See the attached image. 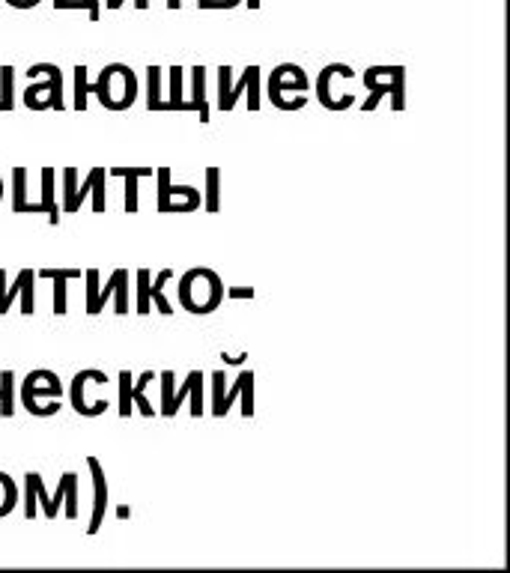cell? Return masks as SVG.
Listing matches in <instances>:
<instances>
[{
	"label": "cell",
	"mask_w": 510,
	"mask_h": 573,
	"mask_svg": "<svg viewBox=\"0 0 510 573\" xmlns=\"http://www.w3.org/2000/svg\"><path fill=\"white\" fill-rule=\"evenodd\" d=\"M12 212L21 215V212H33V215H42V206L33 200H27V171L24 168H15L12 171Z\"/></svg>",
	"instance_id": "cell-21"
},
{
	"label": "cell",
	"mask_w": 510,
	"mask_h": 573,
	"mask_svg": "<svg viewBox=\"0 0 510 573\" xmlns=\"http://www.w3.org/2000/svg\"><path fill=\"white\" fill-rule=\"evenodd\" d=\"M176 299L188 314H212L224 302V281L215 269H188L179 278Z\"/></svg>",
	"instance_id": "cell-1"
},
{
	"label": "cell",
	"mask_w": 510,
	"mask_h": 573,
	"mask_svg": "<svg viewBox=\"0 0 510 573\" xmlns=\"http://www.w3.org/2000/svg\"><path fill=\"white\" fill-rule=\"evenodd\" d=\"M335 78H355V72H352V66H346V63H329V66L320 72V78H317V99H320V105L329 108V111H346V108L355 105V96H352V93L338 96L335 87H332Z\"/></svg>",
	"instance_id": "cell-11"
},
{
	"label": "cell",
	"mask_w": 510,
	"mask_h": 573,
	"mask_svg": "<svg viewBox=\"0 0 510 573\" xmlns=\"http://www.w3.org/2000/svg\"><path fill=\"white\" fill-rule=\"evenodd\" d=\"M170 278H173V272H170V269H162V272L156 275V281H150V299H153L156 311L165 314V317L173 314V305H170L168 296H165V287H168Z\"/></svg>",
	"instance_id": "cell-25"
},
{
	"label": "cell",
	"mask_w": 510,
	"mask_h": 573,
	"mask_svg": "<svg viewBox=\"0 0 510 573\" xmlns=\"http://www.w3.org/2000/svg\"><path fill=\"white\" fill-rule=\"evenodd\" d=\"M87 385H108V374L105 371H78L72 377V385H69V400H72V409L84 418H96L108 409V400H87Z\"/></svg>",
	"instance_id": "cell-9"
},
{
	"label": "cell",
	"mask_w": 510,
	"mask_h": 573,
	"mask_svg": "<svg viewBox=\"0 0 510 573\" xmlns=\"http://www.w3.org/2000/svg\"><path fill=\"white\" fill-rule=\"evenodd\" d=\"M230 84H233V69L221 66L218 69V102H224V96L230 93Z\"/></svg>",
	"instance_id": "cell-36"
},
{
	"label": "cell",
	"mask_w": 510,
	"mask_h": 573,
	"mask_svg": "<svg viewBox=\"0 0 510 573\" xmlns=\"http://www.w3.org/2000/svg\"><path fill=\"white\" fill-rule=\"evenodd\" d=\"M245 3H248V9H257V6H260V0H245Z\"/></svg>",
	"instance_id": "cell-45"
},
{
	"label": "cell",
	"mask_w": 510,
	"mask_h": 573,
	"mask_svg": "<svg viewBox=\"0 0 510 573\" xmlns=\"http://www.w3.org/2000/svg\"><path fill=\"white\" fill-rule=\"evenodd\" d=\"M224 293H227V299H254V287H230Z\"/></svg>",
	"instance_id": "cell-38"
},
{
	"label": "cell",
	"mask_w": 510,
	"mask_h": 573,
	"mask_svg": "<svg viewBox=\"0 0 510 573\" xmlns=\"http://www.w3.org/2000/svg\"><path fill=\"white\" fill-rule=\"evenodd\" d=\"M75 99H72V108L75 111H87V96H90V81H87V66L84 63H78L75 69Z\"/></svg>",
	"instance_id": "cell-29"
},
{
	"label": "cell",
	"mask_w": 510,
	"mask_h": 573,
	"mask_svg": "<svg viewBox=\"0 0 510 573\" xmlns=\"http://www.w3.org/2000/svg\"><path fill=\"white\" fill-rule=\"evenodd\" d=\"M114 177L126 180V212H138V183L144 177H153V168H111Z\"/></svg>",
	"instance_id": "cell-20"
},
{
	"label": "cell",
	"mask_w": 510,
	"mask_h": 573,
	"mask_svg": "<svg viewBox=\"0 0 510 573\" xmlns=\"http://www.w3.org/2000/svg\"><path fill=\"white\" fill-rule=\"evenodd\" d=\"M105 3H108V9H120L126 0H105ZM135 6L138 9H150V0H135Z\"/></svg>",
	"instance_id": "cell-39"
},
{
	"label": "cell",
	"mask_w": 510,
	"mask_h": 573,
	"mask_svg": "<svg viewBox=\"0 0 510 573\" xmlns=\"http://www.w3.org/2000/svg\"><path fill=\"white\" fill-rule=\"evenodd\" d=\"M311 90V81H308V72L296 63H281L269 72V81H266V96L275 108L281 111H299L308 105V96H296V99H287V93H308Z\"/></svg>",
	"instance_id": "cell-3"
},
{
	"label": "cell",
	"mask_w": 510,
	"mask_h": 573,
	"mask_svg": "<svg viewBox=\"0 0 510 573\" xmlns=\"http://www.w3.org/2000/svg\"><path fill=\"white\" fill-rule=\"evenodd\" d=\"M36 272L33 269H21L18 275H15V281L12 284H6V290H3V299H0V317L12 308V302L21 296V314L24 317H30V314H36Z\"/></svg>",
	"instance_id": "cell-12"
},
{
	"label": "cell",
	"mask_w": 510,
	"mask_h": 573,
	"mask_svg": "<svg viewBox=\"0 0 510 573\" xmlns=\"http://www.w3.org/2000/svg\"><path fill=\"white\" fill-rule=\"evenodd\" d=\"M191 400V415L194 418H200L203 415V374L200 371H191L185 382H182V388L179 391H173V397H170V409H173V415L179 412V406H182V400Z\"/></svg>",
	"instance_id": "cell-16"
},
{
	"label": "cell",
	"mask_w": 510,
	"mask_h": 573,
	"mask_svg": "<svg viewBox=\"0 0 510 573\" xmlns=\"http://www.w3.org/2000/svg\"><path fill=\"white\" fill-rule=\"evenodd\" d=\"M108 299H114V314L126 317L129 314V272L126 269H114L105 287H96V299L87 305V314L96 317L102 314V308L108 305Z\"/></svg>",
	"instance_id": "cell-10"
},
{
	"label": "cell",
	"mask_w": 510,
	"mask_h": 573,
	"mask_svg": "<svg viewBox=\"0 0 510 573\" xmlns=\"http://www.w3.org/2000/svg\"><path fill=\"white\" fill-rule=\"evenodd\" d=\"M39 183H42V197L36 203L42 206V215H48V224L57 227L60 224V206H57V174H54V168H42Z\"/></svg>",
	"instance_id": "cell-17"
},
{
	"label": "cell",
	"mask_w": 510,
	"mask_h": 573,
	"mask_svg": "<svg viewBox=\"0 0 510 573\" xmlns=\"http://www.w3.org/2000/svg\"><path fill=\"white\" fill-rule=\"evenodd\" d=\"M87 466L93 475V514H90L87 535H99V529L105 526V511H108V481H105V469L96 457H87Z\"/></svg>",
	"instance_id": "cell-14"
},
{
	"label": "cell",
	"mask_w": 510,
	"mask_h": 573,
	"mask_svg": "<svg viewBox=\"0 0 510 573\" xmlns=\"http://www.w3.org/2000/svg\"><path fill=\"white\" fill-rule=\"evenodd\" d=\"M51 502H54V508H60V502H66V517H69V520H78V514H81L78 502H81V496H78V475H75V472H63V475H60V484H57V493L51 496Z\"/></svg>",
	"instance_id": "cell-19"
},
{
	"label": "cell",
	"mask_w": 510,
	"mask_h": 573,
	"mask_svg": "<svg viewBox=\"0 0 510 573\" xmlns=\"http://www.w3.org/2000/svg\"><path fill=\"white\" fill-rule=\"evenodd\" d=\"M159 380H162V415H168V418H173V409H170V397H173V385H176V377H173V371H162L159 374Z\"/></svg>",
	"instance_id": "cell-35"
},
{
	"label": "cell",
	"mask_w": 510,
	"mask_h": 573,
	"mask_svg": "<svg viewBox=\"0 0 510 573\" xmlns=\"http://www.w3.org/2000/svg\"><path fill=\"white\" fill-rule=\"evenodd\" d=\"M36 278H48L54 284V314L63 317L69 311V281H78L81 269H39Z\"/></svg>",
	"instance_id": "cell-15"
},
{
	"label": "cell",
	"mask_w": 510,
	"mask_h": 573,
	"mask_svg": "<svg viewBox=\"0 0 510 573\" xmlns=\"http://www.w3.org/2000/svg\"><path fill=\"white\" fill-rule=\"evenodd\" d=\"M24 490H30V493H33V499H39V502H42V511H45V517H48V520H54V517H57V511H60V508H54L51 493L45 490V481H42V475H39V472H27V475H24Z\"/></svg>",
	"instance_id": "cell-23"
},
{
	"label": "cell",
	"mask_w": 510,
	"mask_h": 573,
	"mask_svg": "<svg viewBox=\"0 0 510 573\" xmlns=\"http://www.w3.org/2000/svg\"><path fill=\"white\" fill-rule=\"evenodd\" d=\"M156 183H159V203L156 209L165 212H197L200 209V191L194 186H173L170 183V168L156 171Z\"/></svg>",
	"instance_id": "cell-8"
},
{
	"label": "cell",
	"mask_w": 510,
	"mask_h": 573,
	"mask_svg": "<svg viewBox=\"0 0 510 573\" xmlns=\"http://www.w3.org/2000/svg\"><path fill=\"white\" fill-rule=\"evenodd\" d=\"M242 0H197V6L200 9H233V6H239Z\"/></svg>",
	"instance_id": "cell-37"
},
{
	"label": "cell",
	"mask_w": 510,
	"mask_h": 573,
	"mask_svg": "<svg viewBox=\"0 0 510 573\" xmlns=\"http://www.w3.org/2000/svg\"><path fill=\"white\" fill-rule=\"evenodd\" d=\"M117 380H120V418H129V415H132V406H135V403H132V374H129V371H120V377H117Z\"/></svg>",
	"instance_id": "cell-34"
},
{
	"label": "cell",
	"mask_w": 510,
	"mask_h": 573,
	"mask_svg": "<svg viewBox=\"0 0 510 573\" xmlns=\"http://www.w3.org/2000/svg\"><path fill=\"white\" fill-rule=\"evenodd\" d=\"M138 302H135V308H138V314L141 317H147L150 311H153V299H150V281H153V275H150V269H138Z\"/></svg>",
	"instance_id": "cell-31"
},
{
	"label": "cell",
	"mask_w": 510,
	"mask_h": 573,
	"mask_svg": "<svg viewBox=\"0 0 510 573\" xmlns=\"http://www.w3.org/2000/svg\"><path fill=\"white\" fill-rule=\"evenodd\" d=\"M60 397H63V382L54 371H30L27 380L21 382V403L36 418L57 415Z\"/></svg>",
	"instance_id": "cell-4"
},
{
	"label": "cell",
	"mask_w": 510,
	"mask_h": 573,
	"mask_svg": "<svg viewBox=\"0 0 510 573\" xmlns=\"http://www.w3.org/2000/svg\"><path fill=\"white\" fill-rule=\"evenodd\" d=\"M93 194V212L108 209V177L105 168H93L84 183H78V168L63 171V206L60 212H78L84 197Z\"/></svg>",
	"instance_id": "cell-6"
},
{
	"label": "cell",
	"mask_w": 510,
	"mask_h": 573,
	"mask_svg": "<svg viewBox=\"0 0 510 573\" xmlns=\"http://www.w3.org/2000/svg\"><path fill=\"white\" fill-rule=\"evenodd\" d=\"M30 75V87L24 90V105L30 111H48V108H57L63 111L66 102H63V78H60V69L54 63H33L27 69Z\"/></svg>",
	"instance_id": "cell-5"
},
{
	"label": "cell",
	"mask_w": 510,
	"mask_h": 573,
	"mask_svg": "<svg viewBox=\"0 0 510 573\" xmlns=\"http://www.w3.org/2000/svg\"><path fill=\"white\" fill-rule=\"evenodd\" d=\"M391 108H394V111H403V108H406V69H403V66H394Z\"/></svg>",
	"instance_id": "cell-33"
},
{
	"label": "cell",
	"mask_w": 510,
	"mask_h": 573,
	"mask_svg": "<svg viewBox=\"0 0 510 573\" xmlns=\"http://www.w3.org/2000/svg\"><path fill=\"white\" fill-rule=\"evenodd\" d=\"M159 380V374H153V371H147L144 377L138 382H132V403H138V409H141V415H147V418H153L156 415V409H153V403L147 400V385L150 382Z\"/></svg>",
	"instance_id": "cell-28"
},
{
	"label": "cell",
	"mask_w": 510,
	"mask_h": 573,
	"mask_svg": "<svg viewBox=\"0 0 510 573\" xmlns=\"http://www.w3.org/2000/svg\"><path fill=\"white\" fill-rule=\"evenodd\" d=\"M0 200H3V177H0Z\"/></svg>",
	"instance_id": "cell-46"
},
{
	"label": "cell",
	"mask_w": 510,
	"mask_h": 573,
	"mask_svg": "<svg viewBox=\"0 0 510 573\" xmlns=\"http://www.w3.org/2000/svg\"><path fill=\"white\" fill-rule=\"evenodd\" d=\"M162 72L159 66L147 69V108L150 111H165V93H162Z\"/></svg>",
	"instance_id": "cell-24"
},
{
	"label": "cell",
	"mask_w": 510,
	"mask_h": 573,
	"mask_svg": "<svg viewBox=\"0 0 510 573\" xmlns=\"http://www.w3.org/2000/svg\"><path fill=\"white\" fill-rule=\"evenodd\" d=\"M260 78H263V69H260V66H248V69L242 72V78H239L236 84H230V93L224 96V102H218V108H221V111H233L236 102L242 99V93L248 90V108L257 111V108H260Z\"/></svg>",
	"instance_id": "cell-13"
},
{
	"label": "cell",
	"mask_w": 510,
	"mask_h": 573,
	"mask_svg": "<svg viewBox=\"0 0 510 573\" xmlns=\"http://www.w3.org/2000/svg\"><path fill=\"white\" fill-rule=\"evenodd\" d=\"M15 415V374L6 368L0 374V418Z\"/></svg>",
	"instance_id": "cell-27"
},
{
	"label": "cell",
	"mask_w": 510,
	"mask_h": 573,
	"mask_svg": "<svg viewBox=\"0 0 510 573\" xmlns=\"http://www.w3.org/2000/svg\"><path fill=\"white\" fill-rule=\"evenodd\" d=\"M170 93L165 96V111H188V99H185V90H182V78H185V69L182 66H170Z\"/></svg>",
	"instance_id": "cell-22"
},
{
	"label": "cell",
	"mask_w": 510,
	"mask_h": 573,
	"mask_svg": "<svg viewBox=\"0 0 510 573\" xmlns=\"http://www.w3.org/2000/svg\"><path fill=\"white\" fill-rule=\"evenodd\" d=\"M54 9H84L81 0H54Z\"/></svg>",
	"instance_id": "cell-40"
},
{
	"label": "cell",
	"mask_w": 510,
	"mask_h": 573,
	"mask_svg": "<svg viewBox=\"0 0 510 573\" xmlns=\"http://www.w3.org/2000/svg\"><path fill=\"white\" fill-rule=\"evenodd\" d=\"M224 382H227L224 371L212 374V415L224 418L230 412V406L242 397V415L251 418L254 415V371H242L230 391H224Z\"/></svg>",
	"instance_id": "cell-7"
},
{
	"label": "cell",
	"mask_w": 510,
	"mask_h": 573,
	"mask_svg": "<svg viewBox=\"0 0 510 573\" xmlns=\"http://www.w3.org/2000/svg\"><path fill=\"white\" fill-rule=\"evenodd\" d=\"M12 87H15V69L12 66H0V111H12L15 108Z\"/></svg>",
	"instance_id": "cell-32"
},
{
	"label": "cell",
	"mask_w": 510,
	"mask_h": 573,
	"mask_svg": "<svg viewBox=\"0 0 510 573\" xmlns=\"http://www.w3.org/2000/svg\"><path fill=\"white\" fill-rule=\"evenodd\" d=\"M221 359H224L227 365H242V362H245L248 356H221Z\"/></svg>",
	"instance_id": "cell-43"
},
{
	"label": "cell",
	"mask_w": 510,
	"mask_h": 573,
	"mask_svg": "<svg viewBox=\"0 0 510 573\" xmlns=\"http://www.w3.org/2000/svg\"><path fill=\"white\" fill-rule=\"evenodd\" d=\"M182 6V0H168V9H179Z\"/></svg>",
	"instance_id": "cell-44"
},
{
	"label": "cell",
	"mask_w": 510,
	"mask_h": 573,
	"mask_svg": "<svg viewBox=\"0 0 510 573\" xmlns=\"http://www.w3.org/2000/svg\"><path fill=\"white\" fill-rule=\"evenodd\" d=\"M81 6L90 12V18H93V21L99 18V0H81Z\"/></svg>",
	"instance_id": "cell-41"
},
{
	"label": "cell",
	"mask_w": 510,
	"mask_h": 573,
	"mask_svg": "<svg viewBox=\"0 0 510 573\" xmlns=\"http://www.w3.org/2000/svg\"><path fill=\"white\" fill-rule=\"evenodd\" d=\"M200 209H206V212H218L221 209V171L218 168L206 171V194L200 200Z\"/></svg>",
	"instance_id": "cell-26"
},
{
	"label": "cell",
	"mask_w": 510,
	"mask_h": 573,
	"mask_svg": "<svg viewBox=\"0 0 510 573\" xmlns=\"http://www.w3.org/2000/svg\"><path fill=\"white\" fill-rule=\"evenodd\" d=\"M15 505H18V487H15V481L6 472H0V520L6 514H12Z\"/></svg>",
	"instance_id": "cell-30"
},
{
	"label": "cell",
	"mask_w": 510,
	"mask_h": 573,
	"mask_svg": "<svg viewBox=\"0 0 510 573\" xmlns=\"http://www.w3.org/2000/svg\"><path fill=\"white\" fill-rule=\"evenodd\" d=\"M90 96H96L108 111H126L138 99V75L126 63H108L96 84H90Z\"/></svg>",
	"instance_id": "cell-2"
},
{
	"label": "cell",
	"mask_w": 510,
	"mask_h": 573,
	"mask_svg": "<svg viewBox=\"0 0 510 573\" xmlns=\"http://www.w3.org/2000/svg\"><path fill=\"white\" fill-rule=\"evenodd\" d=\"M191 75V96L188 99V111H194L200 117V123H209V102H206V69L203 66H194V69H185Z\"/></svg>",
	"instance_id": "cell-18"
},
{
	"label": "cell",
	"mask_w": 510,
	"mask_h": 573,
	"mask_svg": "<svg viewBox=\"0 0 510 573\" xmlns=\"http://www.w3.org/2000/svg\"><path fill=\"white\" fill-rule=\"evenodd\" d=\"M9 6H15V9H33L39 0H6Z\"/></svg>",
	"instance_id": "cell-42"
}]
</instances>
